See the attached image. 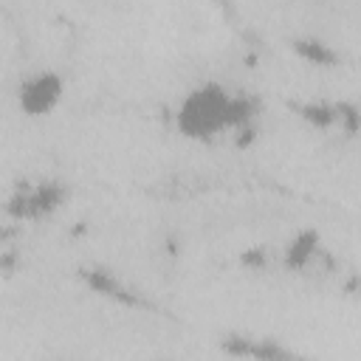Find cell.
I'll list each match as a JSON object with an SVG mask.
<instances>
[{
  "instance_id": "obj_1",
  "label": "cell",
  "mask_w": 361,
  "mask_h": 361,
  "mask_svg": "<svg viewBox=\"0 0 361 361\" xmlns=\"http://www.w3.org/2000/svg\"><path fill=\"white\" fill-rule=\"evenodd\" d=\"M259 116L254 96L234 93L220 82L189 87L175 107V127L189 141H212L223 133L251 135Z\"/></svg>"
},
{
  "instance_id": "obj_2",
  "label": "cell",
  "mask_w": 361,
  "mask_h": 361,
  "mask_svg": "<svg viewBox=\"0 0 361 361\" xmlns=\"http://www.w3.org/2000/svg\"><path fill=\"white\" fill-rule=\"evenodd\" d=\"M68 195L71 189L59 178H39L34 183L14 186V192L3 200V212L14 223H42L65 206Z\"/></svg>"
},
{
  "instance_id": "obj_3",
  "label": "cell",
  "mask_w": 361,
  "mask_h": 361,
  "mask_svg": "<svg viewBox=\"0 0 361 361\" xmlns=\"http://www.w3.org/2000/svg\"><path fill=\"white\" fill-rule=\"evenodd\" d=\"M14 99H17V110L25 118H45L65 99V76L54 68H37L20 79Z\"/></svg>"
},
{
  "instance_id": "obj_4",
  "label": "cell",
  "mask_w": 361,
  "mask_h": 361,
  "mask_svg": "<svg viewBox=\"0 0 361 361\" xmlns=\"http://www.w3.org/2000/svg\"><path fill=\"white\" fill-rule=\"evenodd\" d=\"M220 350L231 358H248V361H290L293 358V350L271 338H248V336H228L220 341Z\"/></svg>"
},
{
  "instance_id": "obj_5",
  "label": "cell",
  "mask_w": 361,
  "mask_h": 361,
  "mask_svg": "<svg viewBox=\"0 0 361 361\" xmlns=\"http://www.w3.org/2000/svg\"><path fill=\"white\" fill-rule=\"evenodd\" d=\"M319 251H322V234L316 228L305 226V228L293 231L288 237V243L282 245V265L290 274H302V271H307L313 265Z\"/></svg>"
},
{
  "instance_id": "obj_6",
  "label": "cell",
  "mask_w": 361,
  "mask_h": 361,
  "mask_svg": "<svg viewBox=\"0 0 361 361\" xmlns=\"http://www.w3.org/2000/svg\"><path fill=\"white\" fill-rule=\"evenodd\" d=\"M290 51H293L299 59H305L307 65H316V68H330V65L338 62V54H336L327 42L313 39V37H307V39H293V42H290Z\"/></svg>"
},
{
  "instance_id": "obj_7",
  "label": "cell",
  "mask_w": 361,
  "mask_h": 361,
  "mask_svg": "<svg viewBox=\"0 0 361 361\" xmlns=\"http://www.w3.org/2000/svg\"><path fill=\"white\" fill-rule=\"evenodd\" d=\"M82 279H85V285L90 290H96L102 296H110V299H118V302H135L133 296H127L130 290L121 285V279L116 274H110V271H99V268L82 271Z\"/></svg>"
},
{
  "instance_id": "obj_8",
  "label": "cell",
  "mask_w": 361,
  "mask_h": 361,
  "mask_svg": "<svg viewBox=\"0 0 361 361\" xmlns=\"http://www.w3.org/2000/svg\"><path fill=\"white\" fill-rule=\"evenodd\" d=\"M296 113L299 118H305L319 130L338 127V102H305V104H296Z\"/></svg>"
}]
</instances>
